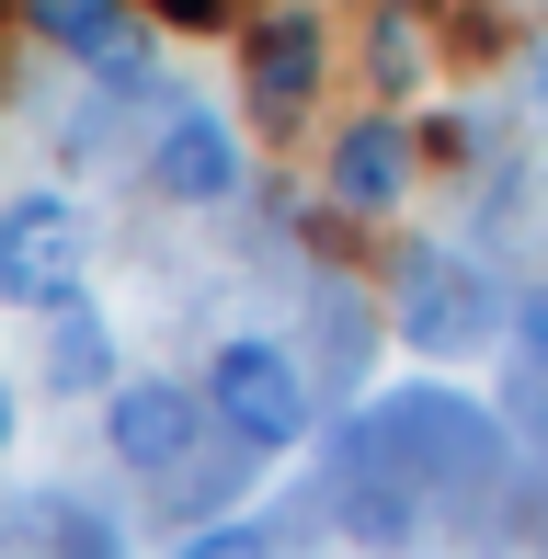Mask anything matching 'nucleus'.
Returning a JSON list of instances; mask_svg holds the SVG:
<instances>
[{
	"label": "nucleus",
	"mask_w": 548,
	"mask_h": 559,
	"mask_svg": "<svg viewBox=\"0 0 548 559\" xmlns=\"http://www.w3.org/2000/svg\"><path fill=\"white\" fill-rule=\"evenodd\" d=\"M0 456H12V389H0Z\"/></svg>",
	"instance_id": "nucleus-14"
},
{
	"label": "nucleus",
	"mask_w": 548,
	"mask_h": 559,
	"mask_svg": "<svg viewBox=\"0 0 548 559\" xmlns=\"http://www.w3.org/2000/svg\"><path fill=\"white\" fill-rule=\"evenodd\" d=\"M206 400H217V435H240L252 456H286L309 435V377H297L286 343H229L206 366Z\"/></svg>",
	"instance_id": "nucleus-2"
},
{
	"label": "nucleus",
	"mask_w": 548,
	"mask_h": 559,
	"mask_svg": "<svg viewBox=\"0 0 548 559\" xmlns=\"http://www.w3.org/2000/svg\"><path fill=\"white\" fill-rule=\"evenodd\" d=\"M320 183H332V206H401V183H412V126H389V115H355L332 138V160H320Z\"/></svg>",
	"instance_id": "nucleus-9"
},
{
	"label": "nucleus",
	"mask_w": 548,
	"mask_h": 559,
	"mask_svg": "<svg viewBox=\"0 0 548 559\" xmlns=\"http://www.w3.org/2000/svg\"><path fill=\"white\" fill-rule=\"evenodd\" d=\"M332 479H401V491H480V479H503V423L480 412L468 389H389L366 400L355 423H343L332 445Z\"/></svg>",
	"instance_id": "nucleus-1"
},
{
	"label": "nucleus",
	"mask_w": 548,
	"mask_h": 559,
	"mask_svg": "<svg viewBox=\"0 0 548 559\" xmlns=\"http://www.w3.org/2000/svg\"><path fill=\"white\" fill-rule=\"evenodd\" d=\"M81 251H92V217L69 206V194H12L0 206V297H58L81 286Z\"/></svg>",
	"instance_id": "nucleus-4"
},
{
	"label": "nucleus",
	"mask_w": 548,
	"mask_h": 559,
	"mask_svg": "<svg viewBox=\"0 0 548 559\" xmlns=\"http://www.w3.org/2000/svg\"><path fill=\"white\" fill-rule=\"evenodd\" d=\"M320 58H332V35H320L309 12H263L252 46H240V81H252V115L263 126H297L320 92Z\"/></svg>",
	"instance_id": "nucleus-6"
},
{
	"label": "nucleus",
	"mask_w": 548,
	"mask_h": 559,
	"mask_svg": "<svg viewBox=\"0 0 548 559\" xmlns=\"http://www.w3.org/2000/svg\"><path fill=\"white\" fill-rule=\"evenodd\" d=\"M160 12H171V23H217V0H160Z\"/></svg>",
	"instance_id": "nucleus-13"
},
{
	"label": "nucleus",
	"mask_w": 548,
	"mask_h": 559,
	"mask_svg": "<svg viewBox=\"0 0 548 559\" xmlns=\"http://www.w3.org/2000/svg\"><path fill=\"white\" fill-rule=\"evenodd\" d=\"M366 69H378L389 92H412V81H422V23H412V12H378V35H366Z\"/></svg>",
	"instance_id": "nucleus-11"
},
{
	"label": "nucleus",
	"mask_w": 548,
	"mask_h": 559,
	"mask_svg": "<svg viewBox=\"0 0 548 559\" xmlns=\"http://www.w3.org/2000/svg\"><path fill=\"white\" fill-rule=\"evenodd\" d=\"M46 377L58 389H115V332H104V309L81 286L46 297Z\"/></svg>",
	"instance_id": "nucleus-10"
},
{
	"label": "nucleus",
	"mask_w": 548,
	"mask_h": 559,
	"mask_svg": "<svg viewBox=\"0 0 548 559\" xmlns=\"http://www.w3.org/2000/svg\"><path fill=\"white\" fill-rule=\"evenodd\" d=\"M104 400H115V412H104V445L127 456V468H148V479L183 468L194 435L217 423V400H206V389H183V377H115Z\"/></svg>",
	"instance_id": "nucleus-3"
},
{
	"label": "nucleus",
	"mask_w": 548,
	"mask_h": 559,
	"mask_svg": "<svg viewBox=\"0 0 548 559\" xmlns=\"http://www.w3.org/2000/svg\"><path fill=\"white\" fill-rule=\"evenodd\" d=\"M491 320H503V309H491V286L457 263V251H412V263H401V332L422 354H480Z\"/></svg>",
	"instance_id": "nucleus-5"
},
{
	"label": "nucleus",
	"mask_w": 548,
	"mask_h": 559,
	"mask_svg": "<svg viewBox=\"0 0 548 559\" xmlns=\"http://www.w3.org/2000/svg\"><path fill=\"white\" fill-rule=\"evenodd\" d=\"M526 354L548 366V297H526Z\"/></svg>",
	"instance_id": "nucleus-12"
},
{
	"label": "nucleus",
	"mask_w": 548,
	"mask_h": 559,
	"mask_svg": "<svg viewBox=\"0 0 548 559\" xmlns=\"http://www.w3.org/2000/svg\"><path fill=\"white\" fill-rule=\"evenodd\" d=\"M148 183H160L171 206H217V194L240 183V138H229L206 104H183L160 138H148Z\"/></svg>",
	"instance_id": "nucleus-8"
},
{
	"label": "nucleus",
	"mask_w": 548,
	"mask_h": 559,
	"mask_svg": "<svg viewBox=\"0 0 548 559\" xmlns=\"http://www.w3.org/2000/svg\"><path fill=\"white\" fill-rule=\"evenodd\" d=\"M23 23H35L58 58H81L92 81H148V23L127 0H23Z\"/></svg>",
	"instance_id": "nucleus-7"
}]
</instances>
